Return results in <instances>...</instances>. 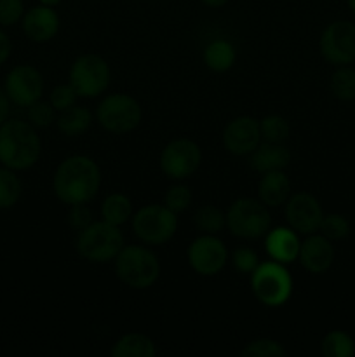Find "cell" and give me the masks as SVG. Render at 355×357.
I'll return each instance as SVG.
<instances>
[{
	"mask_svg": "<svg viewBox=\"0 0 355 357\" xmlns=\"http://www.w3.org/2000/svg\"><path fill=\"white\" fill-rule=\"evenodd\" d=\"M260 264H261L260 257H258V253L253 250V248L240 246L232 253L233 268H235V271L242 275L253 274Z\"/></svg>",
	"mask_w": 355,
	"mask_h": 357,
	"instance_id": "34",
	"label": "cell"
},
{
	"mask_svg": "<svg viewBox=\"0 0 355 357\" xmlns=\"http://www.w3.org/2000/svg\"><path fill=\"white\" fill-rule=\"evenodd\" d=\"M143 112L136 98L125 93L108 94L96 108V121L111 135H127L139 126Z\"/></svg>",
	"mask_w": 355,
	"mask_h": 357,
	"instance_id": "8",
	"label": "cell"
},
{
	"mask_svg": "<svg viewBox=\"0 0 355 357\" xmlns=\"http://www.w3.org/2000/svg\"><path fill=\"white\" fill-rule=\"evenodd\" d=\"M132 232L148 246H160L174 237L178 215L164 204H146L132 215Z\"/></svg>",
	"mask_w": 355,
	"mask_h": 357,
	"instance_id": "7",
	"label": "cell"
},
{
	"mask_svg": "<svg viewBox=\"0 0 355 357\" xmlns=\"http://www.w3.org/2000/svg\"><path fill=\"white\" fill-rule=\"evenodd\" d=\"M70 80L79 98H97L108 89L111 79L110 65L97 54H82L70 68Z\"/></svg>",
	"mask_w": 355,
	"mask_h": 357,
	"instance_id": "9",
	"label": "cell"
},
{
	"mask_svg": "<svg viewBox=\"0 0 355 357\" xmlns=\"http://www.w3.org/2000/svg\"><path fill=\"white\" fill-rule=\"evenodd\" d=\"M261 138L268 143H285L291 136V126L282 115L271 114L260 121Z\"/></svg>",
	"mask_w": 355,
	"mask_h": 357,
	"instance_id": "28",
	"label": "cell"
},
{
	"mask_svg": "<svg viewBox=\"0 0 355 357\" xmlns=\"http://www.w3.org/2000/svg\"><path fill=\"white\" fill-rule=\"evenodd\" d=\"M261 143L260 121L251 115L232 119L223 129V145L226 152L237 157H246Z\"/></svg>",
	"mask_w": 355,
	"mask_h": 357,
	"instance_id": "15",
	"label": "cell"
},
{
	"mask_svg": "<svg viewBox=\"0 0 355 357\" xmlns=\"http://www.w3.org/2000/svg\"><path fill=\"white\" fill-rule=\"evenodd\" d=\"M132 215H134V209H132L131 199L120 192L110 194L101 204V218L111 225H124L132 218Z\"/></svg>",
	"mask_w": 355,
	"mask_h": 357,
	"instance_id": "24",
	"label": "cell"
},
{
	"mask_svg": "<svg viewBox=\"0 0 355 357\" xmlns=\"http://www.w3.org/2000/svg\"><path fill=\"white\" fill-rule=\"evenodd\" d=\"M77 100H79V94L70 82L59 84L51 93V105L56 108V112L68 110L73 105H77Z\"/></svg>",
	"mask_w": 355,
	"mask_h": 357,
	"instance_id": "35",
	"label": "cell"
},
{
	"mask_svg": "<svg viewBox=\"0 0 355 357\" xmlns=\"http://www.w3.org/2000/svg\"><path fill=\"white\" fill-rule=\"evenodd\" d=\"M24 16L23 0H0V26H13Z\"/></svg>",
	"mask_w": 355,
	"mask_h": 357,
	"instance_id": "36",
	"label": "cell"
},
{
	"mask_svg": "<svg viewBox=\"0 0 355 357\" xmlns=\"http://www.w3.org/2000/svg\"><path fill=\"white\" fill-rule=\"evenodd\" d=\"M320 234L326 236L329 241H341L348 237L352 225L348 222L347 216L338 215V213H331V215H324L322 222L319 227Z\"/></svg>",
	"mask_w": 355,
	"mask_h": 357,
	"instance_id": "31",
	"label": "cell"
},
{
	"mask_svg": "<svg viewBox=\"0 0 355 357\" xmlns=\"http://www.w3.org/2000/svg\"><path fill=\"white\" fill-rule=\"evenodd\" d=\"M242 357H284L287 356V349L281 342L274 338H256V340L246 344L240 351Z\"/></svg>",
	"mask_w": 355,
	"mask_h": 357,
	"instance_id": "30",
	"label": "cell"
},
{
	"mask_svg": "<svg viewBox=\"0 0 355 357\" xmlns=\"http://www.w3.org/2000/svg\"><path fill=\"white\" fill-rule=\"evenodd\" d=\"M298 260L310 274H324L334 261V248L322 234H308L299 248Z\"/></svg>",
	"mask_w": 355,
	"mask_h": 357,
	"instance_id": "17",
	"label": "cell"
},
{
	"mask_svg": "<svg viewBox=\"0 0 355 357\" xmlns=\"http://www.w3.org/2000/svg\"><path fill=\"white\" fill-rule=\"evenodd\" d=\"M202 150L188 138L173 139L160 152V169L171 180H187L200 167Z\"/></svg>",
	"mask_w": 355,
	"mask_h": 357,
	"instance_id": "10",
	"label": "cell"
},
{
	"mask_svg": "<svg viewBox=\"0 0 355 357\" xmlns=\"http://www.w3.org/2000/svg\"><path fill=\"white\" fill-rule=\"evenodd\" d=\"M101 171L96 160L87 155L66 157L52 176L54 195L66 206L87 204L97 195Z\"/></svg>",
	"mask_w": 355,
	"mask_h": 357,
	"instance_id": "1",
	"label": "cell"
},
{
	"mask_svg": "<svg viewBox=\"0 0 355 357\" xmlns=\"http://www.w3.org/2000/svg\"><path fill=\"white\" fill-rule=\"evenodd\" d=\"M284 216L287 225L298 234L308 236L319 230L320 222L324 218V211L317 197L308 192L291 194L285 201Z\"/></svg>",
	"mask_w": 355,
	"mask_h": 357,
	"instance_id": "14",
	"label": "cell"
},
{
	"mask_svg": "<svg viewBox=\"0 0 355 357\" xmlns=\"http://www.w3.org/2000/svg\"><path fill=\"white\" fill-rule=\"evenodd\" d=\"M291 195V181L284 171H270L261 174L258 181V199L268 208L285 204Z\"/></svg>",
	"mask_w": 355,
	"mask_h": 357,
	"instance_id": "20",
	"label": "cell"
},
{
	"mask_svg": "<svg viewBox=\"0 0 355 357\" xmlns=\"http://www.w3.org/2000/svg\"><path fill=\"white\" fill-rule=\"evenodd\" d=\"M9 112H10V101L7 98L6 91L0 87V126L9 119Z\"/></svg>",
	"mask_w": 355,
	"mask_h": 357,
	"instance_id": "39",
	"label": "cell"
},
{
	"mask_svg": "<svg viewBox=\"0 0 355 357\" xmlns=\"http://www.w3.org/2000/svg\"><path fill=\"white\" fill-rule=\"evenodd\" d=\"M66 222H68V225L72 227L73 230L80 232V230H84L87 225H90V223L94 222L93 213H90V209L87 208V204L70 206L68 218H66Z\"/></svg>",
	"mask_w": 355,
	"mask_h": 357,
	"instance_id": "37",
	"label": "cell"
},
{
	"mask_svg": "<svg viewBox=\"0 0 355 357\" xmlns=\"http://www.w3.org/2000/svg\"><path fill=\"white\" fill-rule=\"evenodd\" d=\"M202 59H204V65L211 72L225 73L235 65L237 51L230 40H226V38H216V40L209 42L205 45Z\"/></svg>",
	"mask_w": 355,
	"mask_h": 357,
	"instance_id": "21",
	"label": "cell"
},
{
	"mask_svg": "<svg viewBox=\"0 0 355 357\" xmlns=\"http://www.w3.org/2000/svg\"><path fill=\"white\" fill-rule=\"evenodd\" d=\"M194 223L202 234L218 236L223 229H226V213L214 204H202L195 211Z\"/></svg>",
	"mask_w": 355,
	"mask_h": 357,
	"instance_id": "25",
	"label": "cell"
},
{
	"mask_svg": "<svg viewBox=\"0 0 355 357\" xmlns=\"http://www.w3.org/2000/svg\"><path fill=\"white\" fill-rule=\"evenodd\" d=\"M291 162V152L284 143H260L249 153V166L256 173H270V171H284Z\"/></svg>",
	"mask_w": 355,
	"mask_h": 357,
	"instance_id": "19",
	"label": "cell"
},
{
	"mask_svg": "<svg viewBox=\"0 0 355 357\" xmlns=\"http://www.w3.org/2000/svg\"><path fill=\"white\" fill-rule=\"evenodd\" d=\"M93 112L89 108L73 105L68 110L59 112V117L56 119V126H58V131L63 136L77 138V136H82L84 132L89 131L90 126H93Z\"/></svg>",
	"mask_w": 355,
	"mask_h": 357,
	"instance_id": "22",
	"label": "cell"
},
{
	"mask_svg": "<svg viewBox=\"0 0 355 357\" xmlns=\"http://www.w3.org/2000/svg\"><path fill=\"white\" fill-rule=\"evenodd\" d=\"M331 93L341 101L355 100V70L348 65L338 66L336 72L331 75Z\"/></svg>",
	"mask_w": 355,
	"mask_h": 357,
	"instance_id": "29",
	"label": "cell"
},
{
	"mask_svg": "<svg viewBox=\"0 0 355 357\" xmlns=\"http://www.w3.org/2000/svg\"><path fill=\"white\" fill-rule=\"evenodd\" d=\"M3 91L10 103L28 108L42 98L44 77L33 65H17L7 73Z\"/></svg>",
	"mask_w": 355,
	"mask_h": 357,
	"instance_id": "13",
	"label": "cell"
},
{
	"mask_svg": "<svg viewBox=\"0 0 355 357\" xmlns=\"http://www.w3.org/2000/svg\"><path fill=\"white\" fill-rule=\"evenodd\" d=\"M63 0H38V3H42V6H49V7H56Z\"/></svg>",
	"mask_w": 355,
	"mask_h": 357,
	"instance_id": "41",
	"label": "cell"
},
{
	"mask_svg": "<svg viewBox=\"0 0 355 357\" xmlns=\"http://www.w3.org/2000/svg\"><path fill=\"white\" fill-rule=\"evenodd\" d=\"M115 274L132 289H146L160 278V261L145 246H124L115 258Z\"/></svg>",
	"mask_w": 355,
	"mask_h": 357,
	"instance_id": "4",
	"label": "cell"
},
{
	"mask_svg": "<svg viewBox=\"0 0 355 357\" xmlns=\"http://www.w3.org/2000/svg\"><path fill=\"white\" fill-rule=\"evenodd\" d=\"M191 199H194V195H191L190 188L183 183H176L167 188L162 204L178 215V213H183L190 208Z\"/></svg>",
	"mask_w": 355,
	"mask_h": 357,
	"instance_id": "32",
	"label": "cell"
},
{
	"mask_svg": "<svg viewBox=\"0 0 355 357\" xmlns=\"http://www.w3.org/2000/svg\"><path fill=\"white\" fill-rule=\"evenodd\" d=\"M111 357H155V342L143 333H127L110 349Z\"/></svg>",
	"mask_w": 355,
	"mask_h": 357,
	"instance_id": "23",
	"label": "cell"
},
{
	"mask_svg": "<svg viewBox=\"0 0 355 357\" xmlns=\"http://www.w3.org/2000/svg\"><path fill=\"white\" fill-rule=\"evenodd\" d=\"M187 260L191 271L204 278H212L225 268L228 261V250L218 236L202 234L190 243Z\"/></svg>",
	"mask_w": 355,
	"mask_h": 357,
	"instance_id": "11",
	"label": "cell"
},
{
	"mask_svg": "<svg viewBox=\"0 0 355 357\" xmlns=\"http://www.w3.org/2000/svg\"><path fill=\"white\" fill-rule=\"evenodd\" d=\"M291 274L284 264L278 261H261L256 271L251 274V289L258 302L270 309H278L285 305L292 296Z\"/></svg>",
	"mask_w": 355,
	"mask_h": 357,
	"instance_id": "5",
	"label": "cell"
},
{
	"mask_svg": "<svg viewBox=\"0 0 355 357\" xmlns=\"http://www.w3.org/2000/svg\"><path fill=\"white\" fill-rule=\"evenodd\" d=\"M348 2V7L352 9V13H355V0H347Z\"/></svg>",
	"mask_w": 355,
	"mask_h": 357,
	"instance_id": "42",
	"label": "cell"
},
{
	"mask_svg": "<svg viewBox=\"0 0 355 357\" xmlns=\"http://www.w3.org/2000/svg\"><path fill=\"white\" fill-rule=\"evenodd\" d=\"M202 3H205L207 7H223L230 2V0H200Z\"/></svg>",
	"mask_w": 355,
	"mask_h": 357,
	"instance_id": "40",
	"label": "cell"
},
{
	"mask_svg": "<svg viewBox=\"0 0 355 357\" xmlns=\"http://www.w3.org/2000/svg\"><path fill=\"white\" fill-rule=\"evenodd\" d=\"M56 108L52 107L51 101H35L28 107V121L35 129H45L56 122Z\"/></svg>",
	"mask_w": 355,
	"mask_h": 357,
	"instance_id": "33",
	"label": "cell"
},
{
	"mask_svg": "<svg viewBox=\"0 0 355 357\" xmlns=\"http://www.w3.org/2000/svg\"><path fill=\"white\" fill-rule=\"evenodd\" d=\"M23 185L16 171L9 167H0V209H9L17 204Z\"/></svg>",
	"mask_w": 355,
	"mask_h": 357,
	"instance_id": "27",
	"label": "cell"
},
{
	"mask_svg": "<svg viewBox=\"0 0 355 357\" xmlns=\"http://www.w3.org/2000/svg\"><path fill=\"white\" fill-rule=\"evenodd\" d=\"M320 351L326 357H352L355 354V342L345 331L334 330L322 338Z\"/></svg>",
	"mask_w": 355,
	"mask_h": 357,
	"instance_id": "26",
	"label": "cell"
},
{
	"mask_svg": "<svg viewBox=\"0 0 355 357\" xmlns=\"http://www.w3.org/2000/svg\"><path fill=\"white\" fill-rule=\"evenodd\" d=\"M226 229L239 239H261L271 229V216L268 206H265L260 199H237L226 211Z\"/></svg>",
	"mask_w": 355,
	"mask_h": 357,
	"instance_id": "6",
	"label": "cell"
},
{
	"mask_svg": "<svg viewBox=\"0 0 355 357\" xmlns=\"http://www.w3.org/2000/svg\"><path fill=\"white\" fill-rule=\"evenodd\" d=\"M124 246V234L120 232V227L111 225L104 220L93 222L84 230L77 232V253L90 264L113 261Z\"/></svg>",
	"mask_w": 355,
	"mask_h": 357,
	"instance_id": "3",
	"label": "cell"
},
{
	"mask_svg": "<svg viewBox=\"0 0 355 357\" xmlns=\"http://www.w3.org/2000/svg\"><path fill=\"white\" fill-rule=\"evenodd\" d=\"M319 49L327 63L336 66L355 61V24L350 21H334L327 24L319 40Z\"/></svg>",
	"mask_w": 355,
	"mask_h": 357,
	"instance_id": "12",
	"label": "cell"
},
{
	"mask_svg": "<svg viewBox=\"0 0 355 357\" xmlns=\"http://www.w3.org/2000/svg\"><path fill=\"white\" fill-rule=\"evenodd\" d=\"M10 51H13V44H10V38L0 30V66L9 59Z\"/></svg>",
	"mask_w": 355,
	"mask_h": 357,
	"instance_id": "38",
	"label": "cell"
},
{
	"mask_svg": "<svg viewBox=\"0 0 355 357\" xmlns=\"http://www.w3.org/2000/svg\"><path fill=\"white\" fill-rule=\"evenodd\" d=\"M40 136L30 122L7 119L0 126V162L14 171H26L38 162Z\"/></svg>",
	"mask_w": 355,
	"mask_h": 357,
	"instance_id": "2",
	"label": "cell"
},
{
	"mask_svg": "<svg viewBox=\"0 0 355 357\" xmlns=\"http://www.w3.org/2000/svg\"><path fill=\"white\" fill-rule=\"evenodd\" d=\"M299 248H301L299 234L289 225L275 227V229L268 230V234L265 236V250H267L268 257L278 264L291 265L292 261L298 260Z\"/></svg>",
	"mask_w": 355,
	"mask_h": 357,
	"instance_id": "18",
	"label": "cell"
},
{
	"mask_svg": "<svg viewBox=\"0 0 355 357\" xmlns=\"http://www.w3.org/2000/svg\"><path fill=\"white\" fill-rule=\"evenodd\" d=\"M59 26H61V20L54 7L42 6V3L24 10V16L21 20L23 33L37 44L52 40L58 35Z\"/></svg>",
	"mask_w": 355,
	"mask_h": 357,
	"instance_id": "16",
	"label": "cell"
}]
</instances>
